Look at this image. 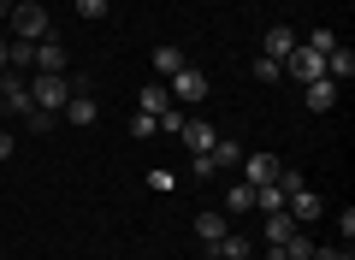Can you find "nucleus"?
<instances>
[{"mask_svg":"<svg viewBox=\"0 0 355 260\" xmlns=\"http://www.w3.org/2000/svg\"><path fill=\"white\" fill-rule=\"evenodd\" d=\"M6 71H18V77H30V71H36V42H24V36H12V42H6Z\"/></svg>","mask_w":355,"mask_h":260,"instance_id":"nucleus-8","label":"nucleus"},{"mask_svg":"<svg viewBox=\"0 0 355 260\" xmlns=\"http://www.w3.org/2000/svg\"><path fill=\"white\" fill-rule=\"evenodd\" d=\"M225 231H231V213H196V236H202L207 248H214Z\"/></svg>","mask_w":355,"mask_h":260,"instance_id":"nucleus-14","label":"nucleus"},{"mask_svg":"<svg viewBox=\"0 0 355 260\" xmlns=\"http://www.w3.org/2000/svg\"><path fill=\"white\" fill-rule=\"evenodd\" d=\"M178 137L190 142V154H207V148H214V142H219V130H214V124H207V119H184V130H178Z\"/></svg>","mask_w":355,"mask_h":260,"instance_id":"nucleus-9","label":"nucleus"},{"mask_svg":"<svg viewBox=\"0 0 355 260\" xmlns=\"http://www.w3.org/2000/svg\"><path fill=\"white\" fill-rule=\"evenodd\" d=\"M237 172L249 177V184H279V172H284V160H279V154H249V160H243Z\"/></svg>","mask_w":355,"mask_h":260,"instance_id":"nucleus-7","label":"nucleus"},{"mask_svg":"<svg viewBox=\"0 0 355 260\" xmlns=\"http://www.w3.org/2000/svg\"><path fill=\"white\" fill-rule=\"evenodd\" d=\"M148 184H154V189H160V196H166V189H178V177H172V172H160V166H154V172H148Z\"/></svg>","mask_w":355,"mask_h":260,"instance_id":"nucleus-25","label":"nucleus"},{"mask_svg":"<svg viewBox=\"0 0 355 260\" xmlns=\"http://www.w3.org/2000/svg\"><path fill=\"white\" fill-rule=\"evenodd\" d=\"M291 48H296V30H291V24H272V30L261 36V53H266V60H284Z\"/></svg>","mask_w":355,"mask_h":260,"instance_id":"nucleus-11","label":"nucleus"},{"mask_svg":"<svg viewBox=\"0 0 355 260\" xmlns=\"http://www.w3.org/2000/svg\"><path fill=\"white\" fill-rule=\"evenodd\" d=\"M0 101H6V112H12V119H30V112H36V101H30V77L0 71Z\"/></svg>","mask_w":355,"mask_h":260,"instance_id":"nucleus-5","label":"nucleus"},{"mask_svg":"<svg viewBox=\"0 0 355 260\" xmlns=\"http://www.w3.org/2000/svg\"><path fill=\"white\" fill-rule=\"evenodd\" d=\"M154 130H160V124H154L148 112H130V137H154Z\"/></svg>","mask_w":355,"mask_h":260,"instance_id":"nucleus-24","label":"nucleus"},{"mask_svg":"<svg viewBox=\"0 0 355 260\" xmlns=\"http://www.w3.org/2000/svg\"><path fill=\"white\" fill-rule=\"evenodd\" d=\"M207 160H214L219 172H237V166H243V148H237V142H231V137H219L214 148H207Z\"/></svg>","mask_w":355,"mask_h":260,"instance_id":"nucleus-16","label":"nucleus"},{"mask_svg":"<svg viewBox=\"0 0 355 260\" xmlns=\"http://www.w3.org/2000/svg\"><path fill=\"white\" fill-rule=\"evenodd\" d=\"M284 213H291L296 225H314L320 213H326V201H320V196H314V189H308V184H296L291 196H284Z\"/></svg>","mask_w":355,"mask_h":260,"instance_id":"nucleus-6","label":"nucleus"},{"mask_svg":"<svg viewBox=\"0 0 355 260\" xmlns=\"http://www.w3.org/2000/svg\"><path fill=\"white\" fill-rule=\"evenodd\" d=\"M0 18H12V0H0Z\"/></svg>","mask_w":355,"mask_h":260,"instance_id":"nucleus-28","label":"nucleus"},{"mask_svg":"<svg viewBox=\"0 0 355 260\" xmlns=\"http://www.w3.org/2000/svg\"><path fill=\"white\" fill-rule=\"evenodd\" d=\"M254 207L261 213H284V184H254Z\"/></svg>","mask_w":355,"mask_h":260,"instance_id":"nucleus-19","label":"nucleus"},{"mask_svg":"<svg viewBox=\"0 0 355 260\" xmlns=\"http://www.w3.org/2000/svg\"><path fill=\"white\" fill-rule=\"evenodd\" d=\"M266 254H272V260H308V254H314V243H308L302 231H291L284 243H266Z\"/></svg>","mask_w":355,"mask_h":260,"instance_id":"nucleus-12","label":"nucleus"},{"mask_svg":"<svg viewBox=\"0 0 355 260\" xmlns=\"http://www.w3.org/2000/svg\"><path fill=\"white\" fill-rule=\"evenodd\" d=\"M284 77H296V83H314V77H326V53H314V48H302V42H296L291 53H284Z\"/></svg>","mask_w":355,"mask_h":260,"instance_id":"nucleus-4","label":"nucleus"},{"mask_svg":"<svg viewBox=\"0 0 355 260\" xmlns=\"http://www.w3.org/2000/svg\"><path fill=\"white\" fill-rule=\"evenodd\" d=\"M254 77H261V83H279V77H284V65H279V60H266V53H261V60H254Z\"/></svg>","mask_w":355,"mask_h":260,"instance_id":"nucleus-22","label":"nucleus"},{"mask_svg":"<svg viewBox=\"0 0 355 260\" xmlns=\"http://www.w3.org/2000/svg\"><path fill=\"white\" fill-rule=\"evenodd\" d=\"M30 101H36L42 112L60 119L65 101H71V77H65V71H36V77H30Z\"/></svg>","mask_w":355,"mask_h":260,"instance_id":"nucleus-1","label":"nucleus"},{"mask_svg":"<svg viewBox=\"0 0 355 260\" xmlns=\"http://www.w3.org/2000/svg\"><path fill=\"white\" fill-rule=\"evenodd\" d=\"M166 89H172L178 107H196V101H207V89H214V83L202 77V65H184L178 77H166Z\"/></svg>","mask_w":355,"mask_h":260,"instance_id":"nucleus-3","label":"nucleus"},{"mask_svg":"<svg viewBox=\"0 0 355 260\" xmlns=\"http://www.w3.org/2000/svg\"><path fill=\"white\" fill-rule=\"evenodd\" d=\"M0 71H6V42H0Z\"/></svg>","mask_w":355,"mask_h":260,"instance_id":"nucleus-29","label":"nucleus"},{"mask_svg":"<svg viewBox=\"0 0 355 260\" xmlns=\"http://www.w3.org/2000/svg\"><path fill=\"white\" fill-rule=\"evenodd\" d=\"M36 71H65V48L60 42H36ZM30 71V77H36Z\"/></svg>","mask_w":355,"mask_h":260,"instance_id":"nucleus-18","label":"nucleus"},{"mask_svg":"<svg viewBox=\"0 0 355 260\" xmlns=\"http://www.w3.org/2000/svg\"><path fill=\"white\" fill-rule=\"evenodd\" d=\"M302 101H308V112H331L338 107V83H331V77H314V83L302 89Z\"/></svg>","mask_w":355,"mask_h":260,"instance_id":"nucleus-10","label":"nucleus"},{"mask_svg":"<svg viewBox=\"0 0 355 260\" xmlns=\"http://www.w3.org/2000/svg\"><path fill=\"white\" fill-rule=\"evenodd\" d=\"M184 65H190V60H184V48H172V42H166V48H154V77H178Z\"/></svg>","mask_w":355,"mask_h":260,"instance_id":"nucleus-15","label":"nucleus"},{"mask_svg":"<svg viewBox=\"0 0 355 260\" xmlns=\"http://www.w3.org/2000/svg\"><path fill=\"white\" fill-rule=\"evenodd\" d=\"M302 48H314V53H331V48H338V30H314V36H308Z\"/></svg>","mask_w":355,"mask_h":260,"instance_id":"nucleus-23","label":"nucleus"},{"mask_svg":"<svg viewBox=\"0 0 355 260\" xmlns=\"http://www.w3.org/2000/svg\"><path fill=\"white\" fill-rule=\"evenodd\" d=\"M326 77H331V83H349V77H355V53L349 48H331L326 53Z\"/></svg>","mask_w":355,"mask_h":260,"instance_id":"nucleus-17","label":"nucleus"},{"mask_svg":"<svg viewBox=\"0 0 355 260\" xmlns=\"http://www.w3.org/2000/svg\"><path fill=\"white\" fill-rule=\"evenodd\" d=\"M6 24H12V36H24V42H42V36H48V6H42V0H18Z\"/></svg>","mask_w":355,"mask_h":260,"instance_id":"nucleus-2","label":"nucleus"},{"mask_svg":"<svg viewBox=\"0 0 355 260\" xmlns=\"http://www.w3.org/2000/svg\"><path fill=\"white\" fill-rule=\"evenodd\" d=\"M166 107H172V89H166V83H142V95H137V112H148V119H160Z\"/></svg>","mask_w":355,"mask_h":260,"instance_id":"nucleus-13","label":"nucleus"},{"mask_svg":"<svg viewBox=\"0 0 355 260\" xmlns=\"http://www.w3.org/2000/svg\"><path fill=\"white\" fill-rule=\"evenodd\" d=\"M77 12L83 18H107V0H77Z\"/></svg>","mask_w":355,"mask_h":260,"instance_id":"nucleus-26","label":"nucleus"},{"mask_svg":"<svg viewBox=\"0 0 355 260\" xmlns=\"http://www.w3.org/2000/svg\"><path fill=\"white\" fill-rule=\"evenodd\" d=\"M254 207V184H231L225 189V213H249Z\"/></svg>","mask_w":355,"mask_h":260,"instance_id":"nucleus-21","label":"nucleus"},{"mask_svg":"<svg viewBox=\"0 0 355 260\" xmlns=\"http://www.w3.org/2000/svg\"><path fill=\"white\" fill-rule=\"evenodd\" d=\"M291 231H302V225H296L291 213H266V243H284Z\"/></svg>","mask_w":355,"mask_h":260,"instance_id":"nucleus-20","label":"nucleus"},{"mask_svg":"<svg viewBox=\"0 0 355 260\" xmlns=\"http://www.w3.org/2000/svg\"><path fill=\"white\" fill-rule=\"evenodd\" d=\"M6 154H12V130H0V160H6Z\"/></svg>","mask_w":355,"mask_h":260,"instance_id":"nucleus-27","label":"nucleus"}]
</instances>
